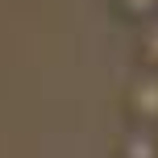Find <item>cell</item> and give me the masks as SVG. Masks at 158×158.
Listing matches in <instances>:
<instances>
[{
    "mask_svg": "<svg viewBox=\"0 0 158 158\" xmlns=\"http://www.w3.org/2000/svg\"><path fill=\"white\" fill-rule=\"evenodd\" d=\"M129 104H133L137 117L158 121V79H142V83L133 87V96H129Z\"/></svg>",
    "mask_w": 158,
    "mask_h": 158,
    "instance_id": "1",
    "label": "cell"
},
{
    "mask_svg": "<svg viewBox=\"0 0 158 158\" xmlns=\"http://www.w3.org/2000/svg\"><path fill=\"white\" fill-rule=\"evenodd\" d=\"M121 158H158V146L150 133H133L125 146H121Z\"/></svg>",
    "mask_w": 158,
    "mask_h": 158,
    "instance_id": "2",
    "label": "cell"
},
{
    "mask_svg": "<svg viewBox=\"0 0 158 158\" xmlns=\"http://www.w3.org/2000/svg\"><path fill=\"white\" fill-rule=\"evenodd\" d=\"M121 8H125V13H150L154 0H121Z\"/></svg>",
    "mask_w": 158,
    "mask_h": 158,
    "instance_id": "3",
    "label": "cell"
},
{
    "mask_svg": "<svg viewBox=\"0 0 158 158\" xmlns=\"http://www.w3.org/2000/svg\"><path fill=\"white\" fill-rule=\"evenodd\" d=\"M146 58L158 63V29H150V38H146Z\"/></svg>",
    "mask_w": 158,
    "mask_h": 158,
    "instance_id": "4",
    "label": "cell"
}]
</instances>
